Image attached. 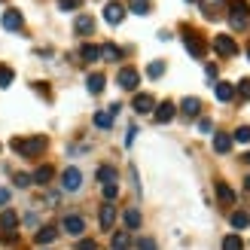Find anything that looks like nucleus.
I'll return each mask as SVG.
<instances>
[{
    "mask_svg": "<svg viewBox=\"0 0 250 250\" xmlns=\"http://www.w3.org/2000/svg\"><path fill=\"white\" fill-rule=\"evenodd\" d=\"M146 73H149V77H153V80H159L162 73H165V61H153V64L146 67Z\"/></svg>",
    "mask_w": 250,
    "mask_h": 250,
    "instance_id": "obj_34",
    "label": "nucleus"
},
{
    "mask_svg": "<svg viewBox=\"0 0 250 250\" xmlns=\"http://www.w3.org/2000/svg\"><path fill=\"white\" fill-rule=\"evenodd\" d=\"M61 186H64L67 192H77L80 186H83V174H80L77 168H67L64 174H61Z\"/></svg>",
    "mask_w": 250,
    "mask_h": 250,
    "instance_id": "obj_6",
    "label": "nucleus"
},
{
    "mask_svg": "<svg viewBox=\"0 0 250 250\" xmlns=\"http://www.w3.org/2000/svg\"><path fill=\"white\" fill-rule=\"evenodd\" d=\"M58 238V229L55 226H43L40 232H37V244H52Z\"/></svg>",
    "mask_w": 250,
    "mask_h": 250,
    "instance_id": "obj_18",
    "label": "nucleus"
},
{
    "mask_svg": "<svg viewBox=\"0 0 250 250\" xmlns=\"http://www.w3.org/2000/svg\"><path fill=\"white\" fill-rule=\"evenodd\" d=\"M198 128L208 134V131H214V122H210V119H198Z\"/></svg>",
    "mask_w": 250,
    "mask_h": 250,
    "instance_id": "obj_40",
    "label": "nucleus"
},
{
    "mask_svg": "<svg viewBox=\"0 0 250 250\" xmlns=\"http://www.w3.org/2000/svg\"><path fill=\"white\" fill-rule=\"evenodd\" d=\"M12 149H16L19 156H37V153L46 149V137H28V141L16 137V141H12Z\"/></svg>",
    "mask_w": 250,
    "mask_h": 250,
    "instance_id": "obj_1",
    "label": "nucleus"
},
{
    "mask_svg": "<svg viewBox=\"0 0 250 250\" xmlns=\"http://www.w3.org/2000/svg\"><path fill=\"white\" fill-rule=\"evenodd\" d=\"M128 9L137 12V16H146V12H149V0H128Z\"/></svg>",
    "mask_w": 250,
    "mask_h": 250,
    "instance_id": "obj_30",
    "label": "nucleus"
},
{
    "mask_svg": "<svg viewBox=\"0 0 250 250\" xmlns=\"http://www.w3.org/2000/svg\"><path fill=\"white\" fill-rule=\"evenodd\" d=\"M80 55H83V61H98V58H101V49H98V46H83Z\"/></svg>",
    "mask_w": 250,
    "mask_h": 250,
    "instance_id": "obj_29",
    "label": "nucleus"
},
{
    "mask_svg": "<svg viewBox=\"0 0 250 250\" xmlns=\"http://www.w3.org/2000/svg\"><path fill=\"white\" fill-rule=\"evenodd\" d=\"M116 110H119V104H113L110 110H98V113H95V125H98V128H110L113 119H116Z\"/></svg>",
    "mask_w": 250,
    "mask_h": 250,
    "instance_id": "obj_7",
    "label": "nucleus"
},
{
    "mask_svg": "<svg viewBox=\"0 0 250 250\" xmlns=\"http://www.w3.org/2000/svg\"><path fill=\"white\" fill-rule=\"evenodd\" d=\"M134 134H137V128H134V125H131V128H128V137H125V144H128V146L134 144Z\"/></svg>",
    "mask_w": 250,
    "mask_h": 250,
    "instance_id": "obj_42",
    "label": "nucleus"
},
{
    "mask_svg": "<svg viewBox=\"0 0 250 250\" xmlns=\"http://www.w3.org/2000/svg\"><path fill=\"white\" fill-rule=\"evenodd\" d=\"M61 229H64V232H70V235H83V232H85V223H83V217L70 214V217H64V223H61Z\"/></svg>",
    "mask_w": 250,
    "mask_h": 250,
    "instance_id": "obj_9",
    "label": "nucleus"
},
{
    "mask_svg": "<svg viewBox=\"0 0 250 250\" xmlns=\"http://www.w3.org/2000/svg\"><path fill=\"white\" fill-rule=\"evenodd\" d=\"M217 198H220L223 205H235V192L229 189L226 183H217Z\"/></svg>",
    "mask_w": 250,
    "mask_h": 250,
    "instance_id": "obj_23",
    "label": "nucleus"
},
{
    "mask_svg": "<svg viewBox=\"0 0 250 250\" xmlns=\"http://www.w3.org/2000/svg\"><path fill=\"white\" fill-rule=\"evenodd\" d=\"M77 250H98V244H95V241H80Z\"/></svg>",
    "mask_w": 250,
    "mask_h": 250,
    "instance_id": "obj_41",
    "label": "nucleus"
},
{
    "mask_svg": "<svg viewBox=\"0 0 250 250\" xmlns=\"http://www.w3.org/2000/svg\"><path fill=\"white\" fill-rule=\"evenodd\" d=\"M122 19H125V6H119V3H107V9H104V21H107V24H122Z\"/></svg>",
    "mask_w": 250,
    "mask_h": 250,
    "instance_id": "obj_8",
    "label": "nucleus"
},
{
    "mask_svg": "<svg viewBox=\"0 0 250 250\" xmlns=\"http://www.w3.org/2000/svg\"><path fill=\"white\" fill-rule=\"evenodd\" d=\"M16 226H19V217H16V210H3V214H0V229L6 232V235H3L6 241H12V238H16Z\"/></svg>",
    "mask_w": 250,
    "mask_h": 250,
    "instance_id": "obj_5",
    "label": "nucleus"
},
{
    "mask_svg": "<svg viewBox=\"0 0 250 250\" xmlns=\"http://www.w3.org/2000/svg\"><path fill=\"white\" fill-rule=\"evenodd\" d=\"M250 19V6L247 0H229V21L235 24V28H244Z\"/></svg>",
    "mask_w": 250,
    "mask_h": 250,
    "instance_id": "obj_2",
    "label": "nucleus"
},
{
    "mask_svg": "<svg viewBox=\"0 0 250 250\" xmlns=\"http://www.w3.org/2000/svg\"><path fill=\"white\" fill-rule=\"evenodd\" d=\"M12 183H16L19 189H28V186H31L34 180H31V174H21V171H16V174H12Z\"/></svg>",
    "mask_w": 250,
    "mask_h": 250,
    "instance_id": "obj_31",
    "label": "nucleus"
},
{
    "mask_svg": "<svg viewBox=\"0 0 250 250\" xmlns=\"http://www.w3.org/2000/svg\"><path fill=\"white\" fill-rule=\"evenodd\" d=\"M226 3V0H202V9H205V16L208 19H217V12H220V6Z\"/></svg>",
    "mask_w": 250,
    "mask_h": 250,
    "instance_id": "obj_20",
    "label": "nucleus"
},
{
    "mask_svg": "<svg viewBox=\"0 0 250 250\" xmlns=\"http://www.w3.org/2000/svg\"><path fill=\"white\" fill-rule=\"evenodd\" d=\"M101 58H107V61H119V58H122V52H119V46H113V43H107V46H101Z\"/></svg>",
    "mask_w": 250,
    "mask_h": 250,
    "instance_id": "obj_26",
    "label": "nucleus"
},
{
    "mask_svg": "<svg viewBox=\"0 0 250 250\" xmlns=\"http://www.w3.org/2000/svg\"><path fill=\"white\" fill-rule=\"evenodd\" d=\"M9 202V189H0V205H6Z\"/></svg>",
    "mask_w": 250,
    "mask_h": 250,
    "instance_id": "obj_43",
    "label": "nucleus"
},
{
    "mask_svg": "<svg viewBox=\"0 0 250 250\" xmlns=\"http://www.w3.org/2000/svg\"><path fill=\"white\" fill-rule=\"evenodd\" d=\"M134 110L137 113H153L156 110V101H153V95H134Z\"/></svg>",
    "mask_w": 250,
    "mask_h": 250,
    "instance_id": "obj_12",
    "label": "nucleus"
},
{
    "mask_svg": "<svg viewBox=\"0 0 250 250\" xmlns=\"http://www.w3.org/2000/svg\"><path fill=\"white\" fill-rule=\"evenodd\" d=\"M244 186H247V192H250V174H247V180H244Z\"/></svg>",
    "mask_w": 250,
    "mask_h": 250,
    "instance_id": "obj_44",
    "label": "nucleus"
},
{
    "mask_svg": "<svg viewBox=\"0 0 250 250\" xmlns=\"http://www.w3.org/2000/svg\"><path fill=\"white\" fill-rule=\"evenodd\" d=\"M113 223H116V208H113V202H107L101 208V229L110 232V229H113Z\"/></svg>",
    "mask_w": 250,
    "mask_h": 250,
    "instance_id": "obj_11",
    "label": "nucleus"
},
{
    "mask_svg": "<svg viewBox=\"0 0 250 250\" xmlns=\"http://www.w3.org/2000/svg\"><path fill=\"white\" fill-rule=\"evenodd\" d=\"M104 83H107L104 73H92V77H89V92L92 95H101L104 92Z\"/></svg>",
    "mask_w": 250,
    "mask_h": 250,
    "instance_id": "obj_21",
    "label": "nucleus"
},
{
    "mask_svg": "<svg viewBox=\"0 0 250 250\" xmlns=\"http://www.w3.org/2000/svg\"><path fill=\"white\" fill-rule=\"evenodd\" d=\"M125 226H128V229H137V226H141V210H137V208H128V210H125Z\"/></svg>",
    "mask_w": 250,
    "mask_h": 250,
    "instance_id": "obj_25",
    "label": "nucleus"
},
{
    "mask_svg": "<svg viewBox=\"0 0 250 250\" xmlns=\"http://www.w3.org/2000/svg\"><path fill=\"white\" fill-rule=\"evenodd\" d=\"M214 149L217 153H229L232 149V134H214Z\"/></svg>",
    "mask_w": 250,
    "mask_h": 250,
    "instance_id": "obj_19",
    "label": "nucleus"
},
{
    "mask_svg": "<svg viewBox=\"0 0 250 250\" xmlns=\"http://www.w3.org/2000/svg\"><path fill=\"white\" fill-rule=\"evenodd\" d=\"M137 250H156V241L153 238H141L137 241Z\"/></svg>",
    "mask_w": 250,
    "mask_h": 250,
    "instance_id": "obj_39",
    "label": "nucleus"
},
{
    "mask_svg": "<svg viewBox=\"0 0 250 250\" xmlns=\"http://www.w3.org/2000/svg\"><path fill=\"white\" fill-rule=\"evenodd\" d=\"M98 180H101V183H116V171L104 165L101 171H98Z\"/></svg>",
    "mask_w": 250,
    "mask_h": 250,
    "instance_id": "obj_33",
    "label": "nucleus"
},
{
    "mask_svg": "<svg viewBox=\"0 0 250 250\" xmlns=\"http://www.w3.org/2000/svg\"><path fill=\"white\" fill-rule=\"evenodd\" d=\"M238 95L244 98V101H250V80H241L238 83Z\"/></svg>",
    "mask_w": 250,
    "mask_h": 250,
    "instance_id": "obj_38",
    "label": "nucleus"
},
{
    "mask_svg": "<svg viewBox=\"0 0 250 250\" xmlns=\"http://www.w3.org/2000/svg\"><path fill=\"white\" fill-rule=\"evenodd\" d=\"M73 28H77V34H92V31H95V19H92V16H77Z\"/></svg>",
    "mask_w": 250,
    "mask_h": 250,
    "instance_id": "obj_17",
    "label": "nucleus"
},
{
    "mask_svg": "<svg viewBox=\"0 0 250 250\" xmlns=\"http://www.w3.org/2000/svg\"><path fill=\"white\" fill-rule=\"evenodd\" d=\"M0 21H3L6 31H19V28H21V12H19V9H6Z\"/></svg>",
    "mask_w": 250,
    "mask_h": 250,
    "instance_id": "obj_14",
    "label": "nucleus"
},
{
    "mask_svg": "<svg viewBox=\"0 0 250 250\" xmlns=\"http://www.w3.org/2000/svg\"><path fill=\"white\" fill-rule=\"evenodd\" d=\"M31 180H34V183H40V186H43V183H49V180H52V168H49V165L37 168V171L31 174Z\"/></svg>",
    "mask_w": 250,
    "mask_h": 250,
    "instance_id": "obj_22",
    "label": "nucleus"
},
{
    "mask_svg": "<svg viewBox=\"0 0 250 250\" xmlns=\"http://www.w3.org/2000/svg\"><path fill=\"white\" fill-rule=\"evenodd\" d=\"M232 141H238V144H250V125H241V128H235Z\"/></svg>",
    "mask_w": 250,
    "mask_h": 250,
    "instance_id": "obj_32",
    "label": "nucleus"
},
{
    "mask_svg": "<svg viewBox=\"0 0 250 250\" xmlns=\"http://www.w3.org/2000/svg\"><path fill=\"white\" fill-rule=\"evenodd\" d=\"M189 3H192V0H189Z\"/></svg>",
    "mask_w": 250,
    "mask_h": 250,
    "instance_id": "obj_47",
    "label": "nucleus"
},
{
    "mask_svg": "<svg viewBox=\"0 0 250 250\" xmlns=\"http://www.w3.org/2000/svg\"><path fill=\"white\" fill-rule=\"evenodd\" d=\"M174 116H177V107H174L171 101H162L156 107V122H171Z\"/></svg>",
    "mask_w": 250,
    "mask_h": 250,
    "instance_id": "obj_13",
    "label": "nucleus"
},
{
    "mask_svg": "<svg viewBox=\"0 0 250 250\" xmlns=\"http://www.w3.org/2000/svg\"><path fill=\"white\" fill-rule=\"evenodd\" d=\"M223 250H244V241L238 235H226V238H223Z\"/></svg>",
    "mask_w": 250,
    "mask_h": 250,
    "instance_id": "obj_28",
    "label": "nucleus"
},
{
    "mask_svg": "<svg viewBox=\"0 0 250 250\" xmlns=\"http://www.w3.org/2000/svg\"><path fill=\"white\" fill-rule=\"evenodd\" d=\"M6 85H12V70L0 67V89H6Z\"/></svg>",
    "mask_w": 250,
    "mask_h": 250,
    "instance_id": "obj_37",
    "label": "nucleus"
},
{
    "mask_svg": "<svg viewBox=\"0 0 250 250\" xmlns=\"http://www.w3.org/2000/svg\"><path fill=\"white\" fill-rule=\"evenodd\" d=\"M247 58H250V46H247Z\"/></svg>",
    "mask_w": 250,
    "mask_h": 250,
    "instance_id": "obj_46",
    "label": "nucleus"
},
{
    "mask_svg": "<svg viewBox=\"0 0 250 250\" xmlns=\"http://www.w3.org/2000/svg\"><path fill=\"white\" fill-rule=\"evenodd\" d=\"M116 83L122 85L125 92H134V89H137V83H141V73H137L134 67H122V70H119V77H116Z\"/></svg>",
    "mask_w": 250,
    "mask_h": 250,
    "instance_id": "obj_4",
    "label": "nucleus"
},
{
    "mask_svg": "<svg viewBox=\"0 0 250 250\" xmlns=\"http://www.w3.org/2000/svg\"><path fill=\"white\" fill-rule=\"evenodd\" d=\"M180 110H183V116H198L202 113V101H198V98H183V104H180Z\"/></svg>",
    "mask_w": 250,
    "mask_h": 250,
    "instance_id": "obj_15",
    "label": "nucleus"
},
{
    "mask_svg": "<svg viewBox=\"0 0 250 250\" xmlns=\"http://www.w3.org/2000/svg\"><path fill=\"white\" fill-rule=\"evenodd\" d=\"M232 226H235V229H247V226H250V214H244V210H235V214H232Z\"/></svg>",
    "mask_w": 250,
    "mask_h": 250,
    "instance_id": "obj_27",
    "label": "nucleus"
},
{
    "mask_svg": "<svg viewBox=\"0 0 250 250\" xmlns=\"http://www.w3.org/2000/svg\"><path fill=\"white\" fill-rule=\"evenodd\" d=\"M183 43H186V49H189V55H195V58H202V55H205V43L198 40V37H195L192 31H186Z\"/></svg>",
    "mask_w": 250,
    "mask_h": 250,
    "instance_id": "obj_10",
    "label": "nucleus"
},
{
    "mask_svg": "<svg viewBox=\"0 0 250 250\" xmlns=\"http://www.w3.org/2000/svg\"><path fill=\"white\" fill-rule=\"evenodd\" d=\"M83 0H58V9L61 12H70V9H80Z\"/></svg>",
    "mask_w": 250,
    "mask_h": 250,
    "instance_id": "obj_35",
    "label": "nucleus"
},
{
    "mask_svg": "<svg viewBox=\"0 0 250 250\" xmlns=\"http://www.w3.org/2000/svg\"><path fill=\"white\" fill-rule=\"evenodd\" d=\"M244 162H247V165H250V153H247V156H244Z\"/></svg>",
    "mask_w": 250,
    "mask_h": 250,
    "instance_id": "obj_45",
    "label": "nucleus"
},
{
    "mask_svg": "<svg viewBox=\"0 0 250 250\" xmlns=\"http://www.w3.org/2000/svg\"><path fill=\"white\" fill-rule=\"evenodd\" d=\"M214 49H217V55H223V58H232L235 52H238V46H235V40L229 34H217L214 37Z\"/></svg>",
    "mask_w": 250,
    "mask_h": 250,
    "instance_id": "obj_3",
    "label": "nucleus"
},
{
    "mask_svg": "<svg viewBox=\"0 0 250 250\" xmlns=\"http://www.w3.org/2000/svg\"><path fill=\"white\" fill-rule=\"evenodd\" d=\"M214 92H217V101H232V98H235V85L232 83H217Z\"/></svg>",
    "mask_w": 250,
    "mask_h": 250,
    "instance_id": "obj_16",
    "label": "nucleus"
},
{
    "mask_svg": "<svg viewBox=\"0 0 250 250\" xmlns=\"http://www.w3.org/2000/svg\"><path fill=\"white\" fill-rule=\"evenodd\" d=\"M116 195H119V186L116 183H104V198H107V202H113Z\"/></svg>",
    "mask_w": 250,
    "mask_h": 250,
    "instance_id": "obj_36",
    "label": "nucleus"
},
{
    "mask_svg": "<svg viewBox=\"0 0 250 250\" xmlns=\"http://www.w3.org/2000/svg\"><path fill=\"white\" fill-rule=\"evenodd\" d=\"M131 247V235L128 232H116L113 235V250H128Z\"/></svg>",
    "mask_w": 250,
    "mask_h": 250,
    "instance_id": "obj_24",
    "label": "nucleus"
}]
</instances>
